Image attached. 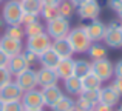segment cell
<instances>
[{
  "instance_id": "obj_1",
  "label": "cell",
  "mask_w": 122,
  "mask_h": 111,
  "mask_svg": "<svg viewBox=\"0 0 122 111\" xmlns=\"http://www.w3.org/2000/svg\"><path fill=\"white\" fill-rule=\"evenodd\" d=\"M66 39H68V42L71 43L73 51H74V53H79V54L86 53V51H88V48L91 46V43H93L91 40H90V37L86 36L83 26H77V28L70 29Z\"/></svg>"
},
{
  "instance_id": "obj_2",
  "label": "cell",
  "mask_w": 122,
  "mask_h": 111,
  "mask_svg": "<svg viewBox=\"0 0 122 111\" xmlns=\"http://www.w3.org/2000/svg\"><path fill=\"white\" fill-rule=\"evenodd\" d=\"M45 29H46V34L51 39H60V37L68 36L70 29H71V23H70V19L59 15V17L46 22Z\"/></svg>"
},
{
  "instance_id": "obj_3",
  "label": "cell",
  "mask_w": 122,
  "mask_h": 111,
  "mask_svg": "<svg viewBox=\"0 0 122 111\" xmlns=\"http://www.w3.org/2000/svg\"><path fill=\"white\" fill-rule=\"evenodd\" d=\"M22 14L23 11L19 0H6L2 9V19L6 25H20Z\"/></svg>"
},
{
  "instance_id": "obj_4",
  "label": "cell",
  "mask_w": 122,
  "mask_h": 111,
  "mask_svg": "<svg viewBox=\"0 0 122 111\" xmlns=\"http://www.w3.org/2000/svg\"><path fill=\"white\" fill-rule=\"evenodd\" d=\"M102 40L110 48H114V49L122 48V28H121V23L117 20H113L107 25Z\"/></svg>"
},
{
  "instance_id": "obj_5",
  "label": "cell",
  "mask_w": 122,
  "mask_h": 111,
  "mask_svg": "<svg viewBox=\"0 0 122 111\" xmlns=\"http://www.w3.org/2000/svg\"><path fill=\"white\" fill-rule=\"evenodd\" d=\"M51 40L53 39H51L46 33L39 34V36L28 37V40H26V51H31L36 56H40L42 53H45L46 49L51 48Z\"/></svg>"
},
{
  "instance_id": "obj_6",
  "label": "cell",
  "mask_w": 122,
  "mask_h": 111,
  "mask_svg": "<svg viewBox=\"0 0 122 111\" xmlns=\"http://www.w3.org/2000/svg\"><path fill=\"white\" fill-rule=\"evenodd\" d=\"M91 72H94L102 82H107L114 76V65L108 59L94 60L91 63Z\"/></svg>"
},
{
  "instance_id": "obj_7",
  "label": "cell",
  "mask_w": 122,
  "mask_h": 111,
  "mask_svg": "<svg viewBox=\"0 0 122 111\" xmlns=\"http://www.w3.org/2000/svg\"><path fill=\"white\" fill-rule=\"evenodd\" d=\"M20 102H22L25 110H40L45 106L43 97H42V91L36 90V88L30 90V91H25Z\"/></svg>"
},
{
  "instance_id": "obj_8",
  "label": "cell",
  "mask_w": 122,
  "mask_h": 111,
  "mask_svg": "<svg viewBox=\"0 0 122 111\" xmlns=\"http://www.w3.org/2000/svg\"><path fill=\"white\" fill-rule=\"evenodd\" d=\"M14 82L20 87V90L25 93V91L34 90V88L37 87V74H36L34 69L26 68V69H23L22 72H19V74L15 76Z\"/></svg>"
},
{
  "instance_id": "obj_9",
  "label": "cell",
  "mask_w": 122,
  "mask_h": 111,
  "mask_svg": "<svg viewBox=\"0 0 122 111\" xmlns=\"http://www.w3.org/2000/svg\"><path fill=\"white\" fill-rule=\"evenodd\" d=\"M22 96H23V91H22L20 87L12 80H9L6 85H3V87L0 88V99L5 103L17 102V100L22 99Z\"/></svg>"
},
{
  "instance_id": "obj_10",
  "label": "cell",
  "mask_w": 122,
  "mask_h": 111,
  "mask_svg": "<svg viewBox=\"0 0 122 111\" xmlns=\"http://www.w3.org/2000/svg\"><path fill=\"white\" fill-rule=\"evenodd\" d=\"M77 14L83 20H94L101 14V5L97 0H86L81 6H77Z\"/></svg>"
},
{
  "instance_id": "obj_11",
  "label": "cell",
  "mask_w": 122,
  "mask_h": 111,
  "mask_svg": "<svg viewBox=\"0 0 122 111\" xmlns=\"http://www.w3.org/2000/svg\"><path fill=\"white\" fill-rule=\"evenodd\" d=\"M0 49L8 57H12V56H17L23 51V43H22V40L3 36V37H0Z\"/></svg>"
},
{
  "instance_id": "obj_12",
  "label": "cell",
  "mask_w": 122,
  "mask_h": 111,
  "mask_svg": "<svg viewBox=\"0 0 122 111\" xmlns=\"http://www.w3.org/2000/svg\"><path fill=\"white\" fill-rule=\"evenodd\" d=\"M105 28H107V25H105L104 22L94 19V20H91L88 25H85V26H83V29H85L86 36L90 37V40H91V42H101V40L104 39Z\"/></svg>"
},
{
  "instance_id": "obj_13",
  "label": "cell",
  "mask_w": 122,
  "mask_h": 111,
  "mask_svg": "<svg viewBox=\"0 0 122 111\" xmlns=\"http://www.w3.org/2000/svg\"><path fill=\"white\" fill-rule=\"evenodd\" d=\"M51 49H53L60 59H70V57H73V54H74V51H73V48H71V43L68 42L66 37L53 39L51 40Z\"/></svg>"
},
{
  "instance_id": "obj_14",
  "label": "cell",
  "mask_w": 122,
  "mask_h": 111,
  "mask_svg": "<svg viewBox=\"0 0 122 111\" xmlns=\"http://www.w3.org/2000/svg\"><path fill=\"white\" fill-rule=\"evenodd\" d=\"M121 100V96L116 90H114L113 85H108V87H101L99 90V102L105 103L108 106H114L117 105Z\"/></svg>"
},
{
  "instance_id": "obj_15",
  "label": "cell",
  "mask_w": 122,
  "mask_h": 111,
  "mask_svg": "<svg viewBox=\"0 0 122 111\" xmlns=\"http://www.w3.org/2000/svg\"><path fill=\"white\" fill-rule=\"evenodd\" d=\"M37 74V85L42 88L45 87H51V85H57V80H59V77H57L56 71L51 68H42L39 71H36Z\"/></svg>"
},
{
  "instance_id": "obj_16",
  "label": "cell",
  "mask_w": 122,
  "mask_h": 111,
  "mask_svg": "<svg viewBox=\"0 0 122 111\" xmlns=\"http://www.w3.org/2000/svg\"><path fill=\"white\" fill-rule=\"evenodd\" d=\"M54 71H56L57 77L62 79V80L74 76V60H73V57H70V59H60L57 66L54 68Z\"/></svg>"
},
{
  "instance_id": "obj_17",
  "label": "cell",
  "mask_w": 122,
  "mask_h": 111,
  "mask_svg": "<svg viewBox=\"0 0 122 111\" xmlns=\"http://www.w3.org/2000/svg\"><path fill=\"white\" fill-rule=\"evenodd\" d=\"M42 97H43V102H45V106H53L60 97L63 96L62 90H60L57 85H51V87H45L42 88Z\"/></svg>"
},
{
  "instance_id": "obj_18",
  "label": "cell",
  "mask_w": 122,
  "mask_h": 111,
  "mask_svg": "<svg viewBox=\"0 0 122 111\" xmlns=\"http://www.w3.org/2000/svg\"><path fill=\"white\" fill-rule=\"evenodd\" d=\"M6 68L9 69L11 76H17L19 72H22L23 69L30 68V65H28L23 53H20V54H17V56L9 57V62H8V66H6Z\"/></svg>"
},
{
  "instance_id": "obj_19",
  "label": "cell",
  "mask_w": 122,
  "mask_h": 111,
  "mask_svg": "<svg viewBox=\"0 0 122 111\" xmlns=\"http://www.w3.org/2000/svg\"><path fill=\"white\" fill-rule=\"evenodd\" d=\"M63 88H65V91L70 94V96H79V94L82 93V80H81V77L71 76V77L65 79V80H63Z\"/></svg>"
},
{
  "instance_id": "obj_20",
  "label": "cell",
  "mask_w": 122,
  "mask_h": 111,
  "mask_svg": "<svg viewBox=\"0 0 122 111\" xmlns=\"http://www.w3.org/2000/svg\"><path fill=\"white\" fill-rule=\"evenodd\" d=\"M59 60H60V57L57 56L51 48L46 49L45 53H42V54L39 56V62L42 63V66H43V68H51V69H54V68L57 66V63H59Z\"/></svg>"
},
{
  "instance_id": "obj_21",
  "label": "cell",
  "mask_w": 122,
  "mask_h": 111,
  "mask_svg": "<svg viewBox=\"0 0 122 111\" xmlns=\"http://www.w3.org/2000/svg\"><path fill=\"white\" fill-rule=\"evenodd\" d=\"M81 80H82V91L101 90V87H102V80L94 74V72H91V71H90L86 76H83Z\"/></svg>"
},
{
  "instance_id": "obj_22",
  "label": "cell",
  "mask_w": 122,
  "mask_h": 111,
  "mask_svg": "<svg viewBox=\"0 0 122 111\" xmlns=\"http://www.w3.org/2000/svg\"><path fill=\"white\" fill-rule=\"evenodd\" d=\"M88 56H90V59L94 62V60H102V59H107V54H108V51H107V46L105 45H102V43H99V42H93L91 43V46L88 48Z\"/></svg>"
},
{
  "instance_id": "obj_23",
  "label": "cell",
  "mask_w": 122,
  "mask_h": 111,
  "mask_svg": "<svg viewBox=\"0 0 122 111\" xmlns=\"http://www.w3.org/2000/svg\"><path fill=\"white\" fill-rule=\"evenodd\" d=\"M22 6V11L25 14H40V9H42V2L40 0H19Z\"/></svg>"
},
{
  "instance_id": "obj_24",
  "label": "cell",
  "mask_w": 122,
  "mask_h": 111,
  "mask_svg": "<svg viewBox=\"0 0 122 111\" xmlns=\"http://www.w3.org/2000/svg\"><path fill=\"white\" fill-rule=\"evenodd\" d=\"M91 71V63L88 60H83V59H79V60H74V76L76 77H83L86 76L88 72Z\"/></svg>"
},
{
  "instance_id": "obj_25",
  "label": "cell",
  "mask_w": 122,
  "mask_h": 111,
  "mask_svg": "<svg viewBox=\"0 0 122 111\" xmlns=\"http://www.w3.org/2000/svg\"><path fill=\"white\" fill-rule=\"evenodd\" d=\"M73 106H74V100L68 96H62L53 106H51V110L53 111H70Z\"/></svg>"
},
{
  "instance_id": "obj_26",
  "label": "cell",
  "mask_w": 122,
  "mask_h": 111,
  "mask_svg": "<svg viewBox=\"0 0 122 111\" xmlns=\"http://www.w3.org/2000/svg\"><path fill=\"white\" fill-rule=\"evenodd\" d=\"M23 29H25V36H26V37H33V36H39V34L46 33L45 26L40 23L39 20L33 22V23H30V25H25Z\"/></svg>"
},
{
  "instance_id": "obj_27",
  "label": "cell",
  "mask_w": 122,
  "mask_h": 111,
  "mask_svg": "<svg viewBox=\"0 0 122 111\" xmlns=\"http://www.w3.org/2000/svg\"><path fill=\"white\" fill-rule=\"evenodd\" d=\"M76 6L73 5L70 0H60V3L57 5V9H59V15L66 19H71L73 17V12H74Z\"/></svg>"
},
{
  "instance_id": "obj_28",
  "label": "cell",
  "mask_w": 122,
  "mask_h": 111,
  "mask_svg": "<svg viewBox=\"0 0 122 111\" xmlns=\"http://www.w3.org/2000/svg\"><path fill=\"white\" fill-rule=\"evenodd\" d=\"M39 15H42L43 20L50 22V20H53V19L59 17V9H57V6H53V5H43Z\"/></svg>"
},
{
  "instance_id": "obj_29",
  "label": "cell",
  "mask_w": 122,
  "mask_h": 111,
  "mask_svg": "<svg viewBox=\"0 0 122 111\" xmlns=\"http://www.w3.org/2000/svg\"><path fill=\"white\" fill-rule=\"evenodd\" d=\"M5 36L11 37V39L22 40L25 37V29L22 28V25H8V28L5 31Z\"/></svg>"
},
{
  "instance_id": "obj_30",
  "label": "cell",
  "mask_w": 122,
  "mask_h": 111,
  "mask_svg": "<svg viewBox=\"0 0 122 111\" xmlns=\"http://www.w3.org/2000/svg\"><path fill=\"white\" fill-rule=\"evenodd\" d=\"M74 106H77L81 111H93V108H94V105L82 96H79L77 100H74Z\"/></svg>"
},
{
  "instance_id": "obj_31",
  "label": "cell",
  "mask_w": 122,
  "mask_h": 111,
  "mask_svg": "<svg viewBox=\"0 0 122 111\" xmlns=\"http://www.w3.org/2000/svg\"><path fill=\"white\" fill-rule=\"evenodd\" d=\"M79 96L85 97L86 100H90V102L93 103V105H96V103L99 102V90H88V91H82Z\"/></svg>"
},
{
  "instance_id": "obj_32",
  "label": "cell",
  "mask_w": 122,
  "mask_h": 111,
  "mask_svg": "<svg viewBox=\"0 0 122 111\" xmlns=\"http://www.w3.org/2000/svg\"><path fill=\"white\" fill-rule=\"evenodd\" d=\"M11 80V72L6 66H0V88Z\"/></svg>"
},
{
  "instance_id": "obj_33",
  "label": "cell",
  "mask_w": 122,
  "mask_h": 111,
  "mask_svg": "<svg viewBox=\"0 0 122 111\" xmlns=\"http://www.w3.org/2000/svg\"><path fill=\"white\" fill-rule=\"evenodd\" d=\"M3 111H25V108H23L20 100H17V102L5 103V105H3Z\"/></svg>"
},
{
  "instance_id": "obj_34",
  "label": "cell",
  "mask_w": 122,
  "mask_h": 111,
  "mask_svg": "<svg viewBox=\"0 0 122 111\" xmlns=\"http://www.w3.org/2000/svg\"><path fill=\"white\" fill-rule=\"evenodd\" d=\"M39 20V15L37 14H22V22H20V25H30V23H33V22H37Z\"/></svg>"
},
{
  "instance_id": "obj_35",
  "label": "cell",
  "mask_w": 122,
  "mask_h": 111,
  "mask_svg": "<svg viewBox=\"0 0 122 111\" xmlns=\"http://www.w3.org/2000/svg\"><path fill=\"white\" fill-rule=\"evenodd\" d=\"M23 56H25V59H26V62H28V65H30V66L33 65L36 60H39V56H36L34 53H31V51H26V49L23 51Z\"/></svg>"
},
{
  "instance_id": "obj_36",
  "label": "cell",
  "mask_w": 122,
  "mask_h": 111,
  "mask_svg": "<svg viewBox=\"0 0 122 111\" xmlns=\"http://www.w3.org/2000/svg\"><path fill=\"white\" fill-rule=\"evenodd\" d=\"M108 6H110L113 11H119L122 8V0H108Z\"/></svg>"
},
{
  "instance_id": "obj_37",
  "label": "cell",
  "mask_w": 122,
  "mask_h": 111,
  "mask_svg": "<svg viewBox=\"0 0 122 111\" xmlns=\"http://www.w3.org/2000/svg\"><path fill=\"white\" fill-rule=\"evenodd\" d=\"M114 87V90L117 91V93H119V96L122 97V77H116L113 80V83H111Z\"/></svg>"
},
{
  "instance_id": "obj_38",
  "label": "cell",
  "mask_w": 122,
  "mask_h": 111,
  "mask_svg": "<svg viewBox=\"0 0 122 111\" xmlns=\"http://www.w3.org/2000/svg\"><path fill=\"white\" fill-rule=\"evenodd\" d=\"M93 111H113V106H108V105H105V103L97 102L94 105V108H93Z\"/></svg>"
},
{
  "instance_id": "obj_39",
  "label": "cell",
  "mask_w": 122,
  "mask_h": 111,
  "mask_svg": "<svg viewBox=\"0 0 122 111\" xmlns=\"http://www.w3.org/2000/svg\"><path fill=\"white\" fill-rule=\"evenodd\" d=\"M114 76L116 77H122V59L117 60L116 65H114Z\"/></svg>"
},
{
  "instance_id": "obj_40",
  "label": "cell",
  "mask_w": 122,
  "mask_h": 111,
  "mask_svg": "<svg viewBox=\"0 0 122 111\" xmlns=\"http://www.w3.org/2000/svg\"><path fill=\"white\" fill-rule=\"evenodd\" d=\"M8 62H9V57L0 49V66H8Z\"/></svg>"
},
{
  "instance_id": "obj_41",
  "label": "cell",
  "mask_w": 122,
  "mask_h": 111,
  "mask_svg": "<svg viewBox=\"0 0 122 111\" xmlns=\"http://www.w3.org/2000/svg\"><path fill=\"white\" fill-rule=\"evenodd\" d=\"M42 5H53V6H57L60 3V0H40Z\"/></svg>"
},
{
  "instance_id": "obj_42",
  "label": "cell",
  "mask_w": 122,
  "mask_h": 111,
  "mask_svg": "<svg viewBox=\"0 0 122 111\" xmlns=\"http://www.w3.org/2000/svg\"><path fill=\"white\" fill-rule=\"evenodd\" d=\"M70 2H71V3H73V5H74V6H76V8H77V6H81V5H82V3H85V2H86V0H70Z\"/></svg>"
},
{
  "instance_id": "obj_43",
  "label": "cell",
  "mask_w": 122,
  "mask_h": 111,
  "mask_svg": "<svg viewBox=\"0 0 122 111\" xmlns=\"http://www.w3.org/2000/svg\"><path fill=\"white\" fill-rule=\"evenodd\" d=\"M3 105H5V102H3V100L0 99V111H3Z\"/></svg>"
},
{
  "instance_id": "obj_44",
  "label": "cell",
  "mask_w": 122,
  "mask_h": 111,
  "mask_svg": "<svg viewBox=\"0 0 122 111\" xmlns=\"http://www.w3.org/2000/svg\"><path fill=\"white\" fill-rule=\"evenodd\" d=\"M3 25H5V22H3V19L0 17V29H2V28H3Z\"/></svg>"
},
{
  "instance_id": "obj_45",
  "label": "cell",
  "mask_w": 122,
  "mask_h": 111,
  "mask_svg": "<svg viewBox=\"0 0 122 111\" xmlns=\"http://www.w3.org/2000/svg\"><path fill=\"white\" fill-rule=\"evenodd\" d=\"M117 15H119V19H121V20H122V8L119 9V11H117Z\"/></svg>"
},
{
  "instance_id": "obj_46",
  "label": "cell",
  "mask_w": 122,
  "mask_h": 111,
  "mask_svg": "<svg viewBox=\"0 0 122 111\" xmlns=\"http://www.w3.org/2000/svg\"><path fill=\"white\" fill-rule=\"evenodd\" d=\"M70 111H81V110H79V108H77V106H73V108H71V110H70Z\"/></svg>"
},
{
  "instance_id": "obj_47",
  "label": "cell",
  "mask_w": 122,
  "mask_h": 111,
  "mask_svg": "<svg viewBox=\"0 0 122 111\" xmlns=\"http://www.w3.org/2000/svg\"><path fill=\"white\" fill-rule=\"evenodd\" d=\"M25 111H43V108H40V110H25Z\"/></svg>"
},
{
  "instance_id": "obj_48",
  "label": "cell",
  "mask_w": 122,
  "mask_h": 111,
  "mask_svg": "<svg viewBox=\"0 0 122 111\" xmlns=\"http://www.w3.org/2000/svg\"><path fill=\"white\" fill-rule=\"evenodd\" d=\"M117 111H122V105H121V106H119V108H117Z\"/></svg>"
},
{
  "instance_id": "obj_49",
  "label": "cell",
  "mask_w": 122,
  "mask_h": 111,
  "mask_svg": "<svg viewBox=\"0 0 122 111\" xmlns=\"http://www.w3.org/2000/svg\"><path fill=\"white\" fill-rule=\"evenodd\" d=\"M121 28H122V23H121Z\"/></svg>"
},
{
  "instance_id": "obj_50",
  "label": "cell",
  "mask_w": 122,
  "mask_h": 111,
  "mask_svg": "<svg viewBox=\"0 0 122 111\" xmlns=\"http://www.w3.org/2000/svg\"><path fill=\"white\" fill-rule=\"evenodd\" d=\"M0 3H2V0H0Z\"/></svg>"
}]
</instances>
